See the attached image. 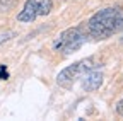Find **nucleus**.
I'll list each match as a JSON object with an SVG mask.
<instances>
[{
	"label": "nucleus",
	"instance_id": "1",
	"mask_svg": "<svg viewBox=\"0 0 123 121\" xmlns=\"http://www.w3.org/2000/svg\"><path fill=\"white\" fill-rule=\"evenodd\" d=\"M87 34L92 39H108L123 31V5H111L98 10L86 22Z\"/></svg>",
	"mask_w": 123,
	"mask_h": 121
},
{
	"label": "nucleus",
	"instance_id": "2",
	"mask_svg": "<svg viewBox=\"0 0 123 121\" xmlns=\"http://www.w3.org/2000/svg\"><path fill=\"white\" fill-rule=\"evenodd\" d=\"M87 38H89V34H87V29H86V22L75 26V27H68L53 41V50L58 53L62 51L65 55L75 53L86 44Z\"/></svg>",
	"mask_w": 123,
	"mask_h": 121
},
{
	"label": "nucleus",
	"instance_id": "3",
	"mask_svg": "<svg viewBox=\"0 0 123 121\" xmlns=\"http://www.w3.org/2000/svg\"><path fill=\"white\" fill-rule=\"evenodd\" d=\"M101 67V62L96 58V56H87L84 60H79L68 67H65L58 75H56V84L60 87H65V89H70L77 80H80L84 77V73H87L89 70H94V68H99Z\"/></svg>",
	"mask_w": 123,
	"mask_h": 121
},
{
	"label": "nucleus",
	"instance_id": "4",
	"mask_svg": "<svg viewBox=\"0 0 123 121\" xmlns=\"http://www.w3.org/2000/svg\"><path fill=\"white\" fill-rule=\"evenodd\" d=\"M103 73L98 72V68L94 70H89L87 73H84L82 77V89L86 90V92H94V90H98L101 85H103Z\"/></svg>",
	"mask_w": 123,
	"mask_h": 121
},
{
	"label": "nucleus",
	"instance_id": "5",
	"mask_svg": "<svg viewBox=\"0 0 123 121\" xmlns=\"http://www.w3.org/2000/svg\"><path fill=\"white\" fill-rule=\"evenodd\" d=\"M38 7L34 4V0H26V4L22 10L17 14V21L19 22H34L38 19Z\"/></svg>",
	"mask_w": 123,
	"mask_h": 121
},
{
	"label": "nucleus",
	"instance_id": "6",
	"mask_svg": "<svg viewBox=\"0 0 123 121\" xmlns=\"http://www.w3.org/2000/svg\"><path fill=\"white\" fill-rule=\"evenodd\" d=\"M34 4L38 7V16H48L53 9L51 0H34Z\"/></svg>",
	"mask_w": 123,
	"mask_h": 121
},
{
	"label": "nucleus",
	"instance_id": "7",
	"mask_svg": "<svg viewBox=\"0 0 123 121\" xmlns=\"http://www.w3.org/2000/svg\"><path fill=\"white\" fill-rule=\"evenodd\" d=\"M17 0H0V12H9L14 9Z\"/></svg>",
	"mask_w": 123,
	"mask_h": 121
},
{
	"label": "nucleus",
	"instance_id": "8",
	"mask_svg": "<svg viewBox=\"0 0 123 121\" xmlns=\"http://www.w3.org/2000/svg\"><path fill=\"white\" fill-rule=\"evenodd\" d=\"M15 36H17V33H15V31H2V33H0V44H4V43L14 39Z\"/></svg>",
	"mask_w": 123,
	"mask_h": 121
},
{
	"label": "nucleus",
	"instance_id": "9",
	"mask_svg": "<svg viewBox=\"0 0 123 121\" xmlns=\"http://www.w3.org/2000/svg\"><path fill=\"white\" fill-rule=\"evenodd\" d=\"M7 79H9L7 67H5V65H0V80H7Z\"/></svg>",
	"mask_w": 123,
	"mask_h": 121
},
{
	"label": "nucleus",
	"instance_id": "10",
	"mask_svg": "<svg viewBox=\"0 0 123 121\" xmlns=\"http://www.w3.org/2000/svg\"><path fill=\"white\" fill-rule=\"evenodd\" d=\"M116 113H118L120 116H123V99H120L118 104H116Z\"/></svg>",
	"mask_w": 123,
	"mask_h": 121
},
{
	"label": "nucleus",
	"instance_id": "11",
	"mask_svg": "<svg viewBox=\"0 0 123 121\" xmlns=\"http://www.w3.org/2000/svg\"><path fill=\"white\" fill-rule=\"evenodd\" d=\"M120 41H121V44H123V36H121V39H120Z\"/></svg>",
	"mask_w": 123,
	"mask_h": 121
}]
</instances>
